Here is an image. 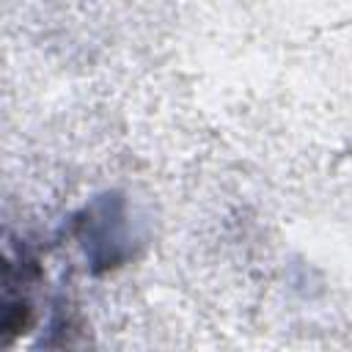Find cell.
<instances>
[{"label":"cell","mask_w":352,"mask_h":352,"mask_svg":"<svg viewBox=\"0 0 352 352\" xmlns=\"http://www.w3.org/2000/svg\"><path fill=\"white\" fill-rule=\"evenodd\" d=\"M77 234H80L85 256L96 272L118 267L129 256L124 201L110 192L96 198L77 217Z\"/></svg>","instance_id":"6da1fadb"}]
</instances>
